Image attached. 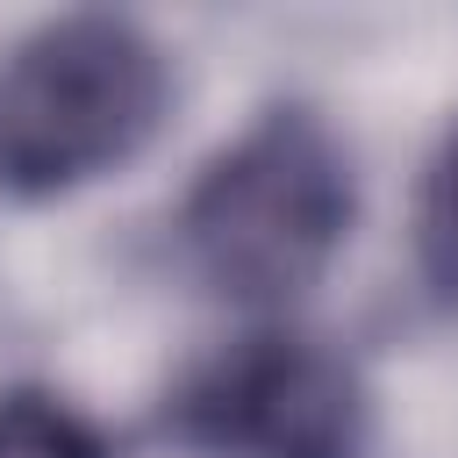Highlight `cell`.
I'll return each mask as SVG.
<instances>
[{
	"label": "cell",
	"mask_w": 458,
	"mask_h": 458,
	"mask_svg": "<svg viewBox=\"0 0 458 458\" xmlns=\"http://www.w3.org/2000/svg\"><path fill=\"white\" fill-rule=\"evenodd\" d=\"M0 458H107L100 429L64 408L57 394L36 386H7L0 394Z\"/></svg>",
	"instance_id": "cell-4"
},
{
	"label": "cell",
	"mask_w": 458,
	"mask_h": 458,
	"mask_svg": "<svg viewBox=\"0 0 458 458\" xmlns=\"http://www.w3.org/2000/svg\"><path fill=\"white\" fill-rule=\"evenodd\" d=\"M415 258L422 279L437 286L444 308H458V122L437 143L429 172H422V200H415Z\"/></svg>",
	"instance_id": "cell-5"
},
{
	"label": "cell",
	"mask_w": 458,
	"mask_h": 458,
	"mask_svg": "<svg viewBox=\"0 0 458 458\" xmlns=\"http://www.w3.org/2000/svg\"><path fill=\"white\" fill-rule=\"evenodd\" d=\"M165 437L200 458H365L372 401L308 336H243L165 394Z\"/></svg>",
	"instance_id": "cell-3"
},
{
	"label": "cell",
	"mask_w": 458,
	"mask_h": 458,
	"mask_svg": "<svg viewBox=\"0 0 458 458\" xmlns=\"http://www.w3.org/2000/svg\"><path fill=\"white\" fill-rule=\"evenodd\" d=\"M172 229L186 272L208 293L236 308H279L329 272L351 229L344 143L308 107H265L200 165Z\"/></svg>",
	"instance_id": "cell-1"
},
{
	"label": "cell",
	"mask_w": 458,
	"mask_h": 458,
	"mask_svg": "<svg viewBox=\"0 0 458 458\" xmlns=\"http://www.w3.org/2000/svg\"><path fill=\"white\" fill-rule=\"evenodd\" d=\"M165 50L122 14H64L0 57V186L64 193L150 143L165 122Z\"/></svg>",
	"instance_id": "cell-2"
}]
</instances>
